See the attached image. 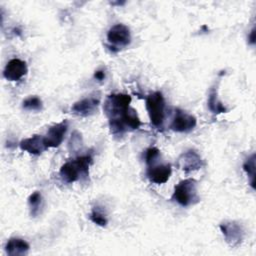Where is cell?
I'll return each mask as SVG.
<instances>
[{
	"label": "cell",
	"instance_id": "obj_12",
	"mask_svg": "<svg viewBox=\"0 0 256 256\" xmlns=\"http://www.w3.org/2000/svg\"><path fill=\"white\" fill-rule=\"evenodd\" d=\"M99 104V96H89L75 102L74 105L71 107V111L78 116L86 117L94 114L97 111Z\"/></svg>",
	"mask_w": 256,
	"mask_h": 256
},
{
	"label": "cell",
	"instance_id": "obj_20",
	"mask_svg": "<svg viewBox=\"0 0 256 256\" xmlns=\"http://www.w3.org/2000/svg\"><path fill=\"white\" fill-rule=\"evenodd\" d=\"M160 157V150L156 147H150L145 151V162L147 165L158 161Z\"/></svg>",
	"mask_w": 256,
	"mask_h": 256
},
{
	"label": "cell",
	"instance_id": "obj_13",
	"mask_svg": "<svg viewBox=\"0 0 256 256\" xmlns=\"http://www.w3.org/2000/svg\"><path fill=\"white\" fill-rule=\"evenodd\" d=\"M19 146L21 150L26 151L33 155H40L42 152H44L47 149L44 141V136L38 135V134H35L29 138L23 139L19 143Z\"/></svg>",
	"mask_w": 256,
	"mask_h": 256
},
{
	"label": "cell",
	"instance_id": "obj_4",
	"mask_svg": "<svg viewBox=\"0 0 256 256\" xmlns=\"http://www.w3.org/2000/svg\"><path fill=\"white\" fill-rule=\"evenodd\" d=\"M131 96L123 93L110 94L105 100L104 111L108 119H113L130 108Z\"/></svg>",
	"mask_w": 256,
	"mask_h": 256
},
{
	"label": "cell",
	"instance_id": "obj_15",
	"mask_svg": "<svg viewBox=\"0 0 256 256\" xmlns=\"http://www.w3.org/2000/svg\"><path fill=\"white\" fill-rule=\"evenodd\" d=\"M208 108L213 114H221L227 112V108L218 98V89L217 86H212L209 91V96L207 100Z\"/></svg>",
	"mask_w": 256,
	"mask_h": 256
},
{
	"label": "cell",
	"instance_id": "obj_11",
	"mask_svg": "<svg viewBox=\"0 0 256 256\" xmlns=\"http://www.w3.org/2000/svg\"><path fill=\"white\" fill-rule=\"evenodd\" d=\"M28 72L27 64L25 61L13 58L5 66L3 71V76L8 81H19Z\"/></svg>",
	"mask_w": 256,
	"mask_h": 256
},
{
	"label": "cell",
	"instance_id": "obj_14",
	"mask_svg": "<svg viewBox=\"0 0 256 256\" xmlns=\"http://www.w3.org/2000/svg\"><path fill=\"white\" fill-rule=\"evenodd\" d=\"M29 249H30L29 244L25 240L17 237L10 238L5 245V251L10 256L26 255Z\"/></svg>",
	"mask_w": 256,
	"mask_h": 256
},
{
	"label": "cell",
	"instance_id": "obj_10",
	"mask_svg": "<svg viewBox=\"0 0 256 256\" xmlns=\"http://www.w3.org/2000/svg\"><path fill=\"white\" fill-rule=\"evenodd\" d=\"M177 165L183 171L190 172L202 168L204 166V162L197 151L190 149L179 156Z\"/></svg>",
	"mask_w": 256,
	"mask_h": 256
},
{
	"label": "cell",
	"instance_id": "obj_17",
	"mask_svg": "<svg viewBox=\"0 0 256 256\" xmlns=\"http://www.w3.org/2000/svg\"><path fill=\"white\" fill-rule=\"evenodd\" d=\"M243 170L246 172L249 178L251 187L255 189V154H252L246 159V161L243 163Z\"/></svg>",
	"mask_w": 256,
	"mask_h": 256
},
{
	"label": "cell",
	"instance_id": "obj_9",
	"mask_svg": "<svg viewBox=\"0 0 256 256\" xmlns=\"http://www.w3.org/2000/svg\"><path fill=\"white\" fill-rule=\"evenodd\" d=\"M68 129V122L66 120H63L59 123H56L49 127L46 135L44 136L45 145L47 148H56L58 147L67 132Z\"/></svg>",
	"mask_w": 256,
	"mask_h": 256
},
{
	"label": "cell",
	"instance_id": "obj_8",
	"mask_svg": "<svg viewBox=\"0 0 256 256\" xmlns=\"http://www.w3.org/2000/svg\"><path fill=\"white\" fill-rule=\"evenodd\" d=\"M197 119L192 114H189L181 109L175 110V115L171 123V129L176 132H189L195 128Z\"/></svg>",
	"mask_w": 256,
	"mask_h": 256
},
{
	"label": "cell",
	"instance_id": "obj_18",
	"mask_svg": "<svg viewBox=\"0 0 256 256\" xmlns=\"http://www.w3.org/2000/svg\"><path fill=\"white\" fill-rule=\"evenodd\" d=\"M90 219L93 223L99 225V226H106L107 223H108V219H107V215L106 213L104 212V210L99 207V206H96L92 209L91 213H90Z\"/></svg>",
	"mask_w": 256,
	"mask_h": 256
},
{
	"label": "cell",
	"instance_id": "obj_6",
	"mask_svg": "<svg viewBox=\"0 0 256 256\" xmlns=\"http://www.w3.org/2000/svg\"><path fill=\"white\" fill-rule=\"evenodd\" d=\"M107 40L112 48L126 47L131 43L130 29L124 24H115L107 32Z\"/></svg>",
	"mask_w": 256,
	"mask_h": 256
},
{
	"label": "cell",
	"instance_id": "obj_21",
	"mask_svg": "<svg viewBox=\"0 0 256 256\" xmlns=\"http://www.w3.org/2000/svg\"><path fill=\"white\" fill-rule=\"evenodd\" d=\"M94 78L98 81H102L105 78V72L103 70H97L94 73Z\"/></svg>",
	"mask_w": 256,
	"mask_h": 256
},
{
	"label": "cell",
	"instance_id": "obj_22",
	"mask_svg": "<svg viewBox=\"0 0 256 256\" xmlns=\"http://www.w3.org/2000/svg\"><path fill=\"white\" fill-rule=\"evenodd\" d=\"M249 42H250L251 44H254V43H255V29H252V31H251V33H250Z\"/></svg>",
	"mask_w": 256,
	"mask_h": 256
},
{
	"label": "cell",
	"instance_id": "obj_7",
	"mask_svg": "<svg viewBox=\"0 0 256 256\" xmlns=\"http://www.w3.org/2000/svg\"><path fill=\"white\" fill-rule=\"evenodd\" d=\"M172 168L169 163H157L154 162L152 164L147 165L146 176L150 180V182L155 184H163L166 183L171 176Z\"/></svg>",
	"mask_w": 256,
	"mask_h": 256
},
{
	"label": "cell",
	"instance_id": "obj_1",
	"mask_svg": "<svg viewBox=\"0 0 256 256\" xmlns=\"http://www.w3.org/2000/svg\"><path fill=\"white\" fill-rule=\"evenodd\" d=\"M91 163V155L79 156L64 163L60 168L59 175L65 183H73L80 178H85L89 175V167Z\"/></svg>",
	"mask_w": 256,
	"mask_h": 256
},
{
	"label": "cell",
	"instance_id": "obj_19",
	"mask_svg": "<svg viewBox=\"0 0 256 256\" xmlns=\"http://www.w3.org/2000/svg\"><path fill=\"white\" fill-rule=\"evenodd\" d=\"M22 107L27 111H41L43 108V103L39 97L30 96L23 101Z\"/></svg>",
	"mask_w": 256,
	"mask_h": 256
},
{
	"label": "cell",
	"instance_id": "obj_3",
	"mask_svg": "<svg viewBox=\"0 0 256 256\" xmlns=\"http://www.w3.org/2000/svg\"><path fill=\"white\" fill-rule=\"evenodd\" d=\"M146 109L152 125L160 127L165 117V100L163 94L159 91L149 94L146 98Z\"/></svg>",
	"mask_w": 256,
	"mask_h": 256
},
{
	"label": "cell",
	"instance_id": "obj_2",
	"mask_svg": "<svg viewBox=\"0 0 256 256\" xmlns=\"http://www.w3.org/2000/svg\"><path fill=\"white\" fill-rule=\"evenodd\" d=\"M172 199L183 207L195 205L199 202L197 181L188 178L180 181L175 187L172 194Z\"/></svg>",
	"mask_w": 256,
	"mask_h": 256
},
{
	"label": "cell",
	"instance_id": "obj_16",
	"mask_svg": "<svg viewBox=\"0 0 256 256\" xmlns=\"http://www.w3.org/2000/svg\"><path fill=\"white\" fill-rule=\"evenodd\" d=\"M28 205H29V208H30V214L33 217H36L39 214L40 209L42 207V195H41V193L38 192V191L33 192L28 198Z\"/></svg>",
	"mask_w": 256,
	"mask_h": 256
},
{
	"label": "cell",
	"instance_id": "obj_5",
	"mask_svg": "<svg viewBox=\"0 0 256 256\" xmlns=\"http://www.w3.org/2000/svg\"><path fill=\"white\" fill-rule=\"evenodd\" d=\"M226 243L233 248L239 247L244 239V228L237 221H224L219 225Z\"/></svg>",
	"mask_w": 256,
	"mask_h": 256
}]
</instances>
